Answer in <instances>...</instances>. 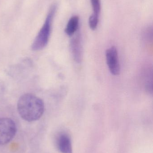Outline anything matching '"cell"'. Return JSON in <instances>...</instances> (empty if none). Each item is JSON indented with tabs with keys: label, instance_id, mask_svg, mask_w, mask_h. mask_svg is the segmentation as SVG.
I'll list each match as a JSON object with an SVG mask.
<instances>
[{
	"label": "cell",
	"instance_id": "obj_1",
	"mask_svg": "<svg viewBox=\"0 0 153 153\" xmlns=\"http://www.w3.org/2000/svg\"><path fill=\"white\" fill-rule=\"evenodd\" d=\"M17 109L22 118L28 122H32L41 118L45 106L40 98L31 94H25L18 100Z\"/></svg>",
	"mask_w": 153,
	"mask_h": 153
},
{
	"label": "cell",
	"instance_id": "obj_2",
	"mask_svg": "<svg viewBox=\"0 0 153 153\" xmlns=\"http://www.w3.org/2000/svg\"><path fill=\"white\" fill-rule=\"evenodd\" d=\"M56 8V5H53L50 8L45 23L32 43L31 49L33 51L41 50L47 45L51 33L52 22Z\"/></svg>",
	"mask_w": 153,
	"mask_h": 153
},
{
	"label": "cell",
	"instance_id": "obj_3",
	"mask_svg": "<svg viewBox=\"0 0 153 153\" xmlns=\"http://www.w3.org/2000/svg\"><path fill=\"white\" fill-rule=\"evenodd\" d=\"M17 132L16 124L9 118H0V145L9 143L14 138Z\"/></svg>",
	"mask_w": 153,
	"mask_h": 153
},
{
	"label": "cell",
	"instance_id": "obj_4",
	"mask_svg": "<svg viewBox=\"0 0 153 153\" xmlns=\"http://www.w3.org/2000/svg\"><path fill=\"white\" fill-rule=\"evenodd\" d=\"M106 58L109 70L113 75H119L120 68L119 59L118 53L116 47L112 46L107 49Z\"/></svg>",
	"mask_w": 153,
	"mask_h": 153
},
{
	"label": "cell",
	"instance_id": "obj_5",
	"mask_svg": "<svg viewBox=\"0 0 153 153\" xmlns=\"http://www.w3.org/2000/svg\"><path fill=\"white\" fill-rule=\"evenodd\" d=\"M57 147L61 153H72V147L70 137L65 133H61L56 139Z\"/></svg>",
	"mask_w": 153,
	"mask_h": 153
},
{
	"label": "cell",
	"instance_id": "obj_6",
	"mask_svg": "<svg viewBox=\"0 0 153 153\" xmlns=\"http://www.w3.org/2000/svg\"><path fill=\"white\" fill-rule=\"evenodd\" d=\"M70 48L75 61L77 63L81 62L82 52L81 36L79 34L72 39L70 42Z\"/></svg>",
	"mask_w": 153,
	"mask_h": 153
},
{
	"label": "cell",
	"instance_id": "obj_7",
	"mask_svg": "<svg viewBox=\"0 0 153 153\" xmlns=\"http://www.w3.org/2000/svg\"><path fill=\"white\" fill-rule=\"evenodd\" d=\"M79 16H73L70 18L66 27L65 32L69 36H73L78 30L79 26Z\"/></svg>",
	"mask_w": 153,
	"mask_h": 153
},
{
	"label": "cell",
	"instance_id": "obj_8",
	"mask_svg": "<svg viewBox=\"0 0 153 153\" xmlns=\"http://www.w3.org/2000/svg\"><path fill=\"white\" fill-rule=\"evenodd\" d=\"M91 4L93 10V14L99 16L100 13L101 6L100 0H90Z\"/></svg>",
	"mask_w": 153,
	"mask_h": 153
},
{
	"label": "cell",
	"instance_id": "obj_9",
	"mask_svg": "<svg viewBox=\"0 0 153 153\" xmlns=\"http://www.w3.org/2000/svg\"><path fill=\"white\" fill-rule=\"evenodd\" d=\"M99 22V16L92 14L89 19V26L92 30H95L97 28Z\"/></svg>",
	"mask_w": 153,
	"mask_h": 153
}]
</instances>
